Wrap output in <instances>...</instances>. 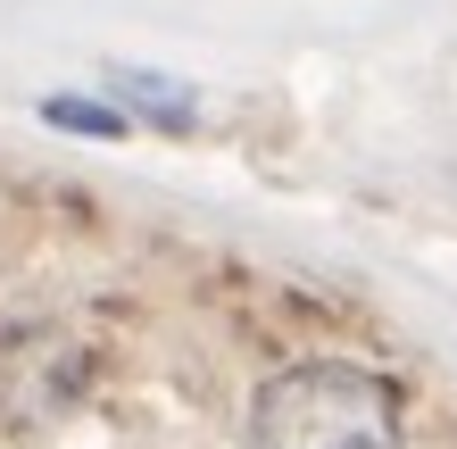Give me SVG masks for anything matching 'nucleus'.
<instances>
[{
  "label": "nucleus",
  "mask_w": 457,
  "mask_h": 449,
  "mask_svg": "<svg viewBox=\"0 0 457 449\" xmlns=\"http://www.w3.org/2000/svg\"><path fill=\"white\" fill-rule=\"evenodd\" d=\"M258 449H408V391L341 350H291L250 400Z\"/></svg>",
  "instance_id": "obj_1"
},
{
  "label": "nucleus",
  "mask_w": 457,
  "mask_h": 449,
  "mask_svg": "<svg viewBox=\"0 0 457 449\" xmlns=\"http://www.w3.org/2000/svg\"><path fill=\"white\" fill-rule=\"evenodd\" d=\"M117 92H125L142 117H158L167 134H192V117H200V109H192V92H175L167 75H117Z\"/></svg>",
  "instance_id": "obj_2"
},
{
  "label": "nucleus",
  "mask_w": 457,
  "mask_h": 449,
  "mask_svg": "<svg viewBox=\"0 0 457 449\" xmlns=\"http://www.w3.org/2000/svg\"><path fill=\"white\" fill-rule=\"evenodd\" d=\"M42 117L59 125V134H100V142H109V134H125V117H117V109H92V100H50Z\"/></svg>",
  "instance_id": "obj_3"
}]
</instances>
